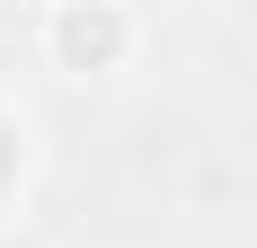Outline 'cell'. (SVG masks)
Listing matches in <instances>:
<instances>
[{
  "label": "cell",
  "mask_w": 257,
  "mask_h": 248,
  "mask_svg": "<svg viewBox=\"0 0 257 248\" xmlns=\"http://www.w3.org/2000/svg\"><path fill=\"white\" fill-rule=\"evenodd\" d=\"M0 169H9V142H0Z\"/></svg>",
  "instance_id": "obj_1"
}]
</instances>
